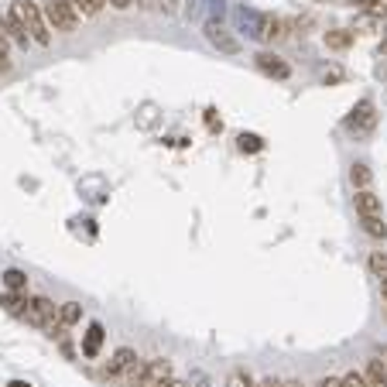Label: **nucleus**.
I'll return each mask as SVG.
<instances>
[{"mask_svg": "<svg viewBox=\"0 0 387 387\" xmlns=\"http://www.w3.org/2000/svg\"><path fill=\"white\" fill-rule=\"evenodd\" d=\"M18 4H21V18H24V28H28L31 45L48 48V45H52V28H48V21L41 14V4H35V0H18Z\"/></svg>", "mask_w": 387, "mask_h": 387, "instance_id": "1", "label": "nucleus"}, {"mask_svg": "<svg viewBox=\"0 0 387 387\" xmlns=\"http://www.w3.org/2000/svg\"><path fill=\"white\" fill-rule=\"evenodd\" d=\"M343 127H347V134L353 137H367L374 127H377V107H374V99L364 97L353 103V110L347 114V120H343Z\"/></svg>", "mask_w": 387, "mask_h": 387, "instance_id": "2", "label": "nucleus"}, {"mask_svg": "<svg viewBox=\"0 0 387 387\" xmlns=\"http://www.w3.org/2000/svg\"><path fill=\"white\" fill-rule=\"evenodd\" d=\"M41 14L48 21V28L52 31H62V35H76L79 28V14L65 4V0H45L41 4Z\"/></svg>", "mask_w": 387, "mask_h": 387, "instance_id": "3", "label": "nucleus"}, {"mask_svg": "<svg viewBox=\"0 0 387 387\" xmlns=\"http://www.w3.org/2000/svg\"><path fill=\"white\" fill-rule=\"evenodd\" d=\"M21 319H24L28 326H38V329H45L48 322H55V319H58V305L52 302V298H45V295H35V298H28V302H24Z\"/></svg>", "mask_w": 387, "mask_h": 387, "instance_id": "4", "label": "nucleus"}, {"mask_svg": "<svg viewBox=\"0 0 387 387\" xmlns=\"http://www.w3.org/2000/svg\"><path fill=\"white\" fill-rule=\"evenodd\" d=\"M4 31H7L11 45H18V48L28 52L31 38H28V28H24V18H21V4H18V0L11 4V11H7V18H4Z\"/></svg>", "mask_w": 387, "mask_h": 387, "instance_id": "5", "label": "nucleus"}, {"mask_svg": "<svg viewBox=\"0 0 387 387\" xmlns=\"http://www.w3.org/2000/svg\"><path fill=\"white\" fill-rule=\"evenodd\" d=\"M206 41H209L213 48H219L223 55H240V41L233 38L219 21H206Z\"/></svg>", "mask_w": 387, "mask_h": 387, "instance_id": "6", "label": "nucleus"}, {"mask_svg": "<svg viewBox=\"0 0 387 387\" xmlns=\"http://www.w3.org/2000/svg\"><path fill=\"white\" fill-rule=\"evenodd\" d=\"M254 62H257V69H261L264 76H274V79H288L291 76V65H288V62H281V58L271 55V52H261Z\"/></svg>", "mask_w": 387, "mask_h": 387, "instance_id": "7", "label": "nucleus"}, {"mask_svg": "<svg viewBox=\"0 0 387 387\" xmlns=\"http://www.w3.org/2000/svg\"><path fill=\"white\" fill-rule=\"evenodd\" d=\"M103 339H107V329H103L99 322H89V329L82 336V356H86V360H97L99 349H103Z\"/></svg>", "mask_w": 387, "mask_h": 387, "instance_id": "8", "label": "nucleus"}, {"mask_svg": "<svg viewBox=\"0 0 387 387\" xmlns=\"http://www.w3.org/2000/svg\"><path fill=\"white\" fill-rule=\"evenodd\" d=\"M134 360H137L134 349H131V347H120L114 356H110V364H107V374H110V377H124L127 370L134 367Z\"/></svg>", "mask_w": 387, "mask_h": 387, "instance_id": "9", "label": "nucleus"}, {"mask_svg": "<svg viewBox=\"0 0 387 387\" xmlns=\"http://www.w3.org/2000/svg\"><path fill=\"white\" fill-rule=\"evenodd\" d=\"M353 206H356V213L360 216H381V219H384V206H381V199L370 192V189L353 195Z\"/></svg>", "mask_w": 387, "mask_h": 387, "instance_id": "10", "label": "nucleus"}, {"mask_svg": "<svg viewBox=\"0 0 387 387\" xmlns=\"http://www.w3.org/2000/svg\"><path fill=\"white\" fill-rule=\"evenodd\" d=\"M165 381H172V364H168V360H148V370H144V387L165 384Z\"/></svg>", "mask_w": 387, "mask_h": 387, "instance_id": "11", "label": "nucleus"}, {"mask_svg": "<svg viewBox=\"0 0 387 387\" xmlns=\"http://www.w3.org/2000/svg\"><path fill=\"white\" fill-rule=\"evenodd\" d=\"M0 285L7 291H14V295H24L28 291V274L21 271V268H7V271L0 274Z\"/></svg>", "mask_w": 387, "mask_h": 387, "instance_id": "12", "label": "nucleus"}, {"mask_svg": "<svg viewBox=\"0 0 387 387\" xmlns=\"http://www.w3.org/2000/svg\"><path fill=\"white\" fill-rule=\"evenodd\" d=\"M349 182H353V189H356V192L370 189V182H374L370 165H364V161H353V168H349Z\"/></svg>", "mask_w": 387, "mask_h": 387, "instance_id": "13", "label": "nucleus"}, {"mask_svg": "<svg viewBox=\"0 0 387 387\" xmlns=\"http://www.w3.org/2000/svg\"><path fill=\"white\" fill-rule=\"evenodd\" d=\"M326 45H329L332 52H347L349 45H353V31L349 28H332V31H326Z\"/></svg>", "mask_w": 387, "mask_h": 387, "instance_id": "14", "label": "nucleus"}, {"mask_svg": "<svg viewBox=\"0 0 387 387\" xmlns=\"http://www.w3.org/2000/svg\"><path fill=\"white\" fill-rule=\"evenodd\" d=\"M72 11H76L79 18H97L99 11L107 7V0H65Z\"/></svg>", "mask_w": 387, "mask_h": 387, "instance_id": "15", "label": "nucleus"}, {"mask_svg": "<svg viewBox=\"0 0 387 387\" xmlns=\"http://www.w3.org/2000/svg\"><path fill=\"white\" fill-rule=\"evenodd\" d=\"M58 322H62V326L82 322V305H79V302H62V305H58Z\"/></svg>", "mask_w": 387, "mask_h": 387, "instance_id": "16", "label": "nucleus"}, {"mask_svg": "<svg viewBox=\"0 0 387 387\" xmlns=\"http://www.w3.org/2000/svg\"><path fill=\"white\" fill-rule=\"evenodd\" d=\"M11 69H14V62H11V38H7L4 18H0V76H7Z\"/></svg>", "mask_w": 387, "mask_h": 387, "instance_id": "17", "label": "nucleus"}, {"mask_svg": "<svg viewBox=\"0 0 387 387\" xmlns=\"http://www.w3.org/2000/svg\"><path fill=\"white\" fill-rule=\"evenodd\" d=\"M364 381H367V387H387V370L381 360H370L367 364V374H364Z\"/></svg>", "mask_w": 387, "mask_h": 387, "instance_id": "18", "label": "nucleus"}, {"mask_svg": "<svg viewBox=\"0 0 387 387\" xmlns=\"http://www.w3.org/2000/svg\"><path fill=\"white\" fill-rule=\"evenodd\" d=\"M24 302H28V298H24V295H14V291H4V295H0V309L18 315V319H21V312H24Z\"/></svg>", "mask_w": 387, "mask_h": 387, "instance_id": "19", "label": "nucleus"}, {"mask_svg": "<svg viewBox=\"0 0 387 387\" xmlns=\"http://www.w3.org/2000/svg\"><path fill=\"white\" fill-rule=\"evenodd\" d=\"M360 223H364V230H367L374 240H384L387 236V227H384L381 216H360Z\"/></svg>", "mask_w": 387, "mask_h": 387, "instance_id": "20", "label": "nucleus"}, {"mask_svg": "<svg viewBox=\"0 0 387 387\" xmlns=\"http://www.w3.org/2000/svg\"><path fill=\"white\" fill-rule=\"evenodd\" d=\"M236 141H240V151H244V155H257V151H264V141H261L257 134H247V131H244Z\"/></svg>", "mask_w": 387, "mask_h": 387, "instance_id": "21", "label": "nucleus"}, {"mask_svg": "<svg viewBox=\"0 0 387 387\" xmlns=\"http://www.w3.org/2000/svg\"><path fill=\"white\" fill-rule=\"evenodd\" d=\"M367 264H370V271L377 274V278H387V254L384 251H374Z\"/></svg>", "mask_w": 387, "mask_h": 387, "instance_id": "22", "label": "nucleus"}, {"mask_svg": "<svg viewBox=\"0 0 387 387\" xmlns=\"http://www.w3.org/2000/svg\"><path fill=\"white\" fill-rule=\"evenodd\" d=\"M227 387H254V384H251V377H247L244 370H233L230 381H227Z\"/></svg>", "mask_w": 387, "mask_h": 387, "instance_id": "23", "label": "nucleus"}, {"mask_svg": "<svg viewBox=\"0 0 387 387\" xmlns=\"http://www.w3.org/2000/svg\"><path fill=\"white\" fill-rule=\"evenodd\" d=\"M182 4H185V0H158V11L172 18V14H178V7H182Z\"/></svg>", "mask_w": 387, "mask_h": 387, "instance_id": "24", "label": "nucleus"}, {"mask_svg": "<svg viewBox=\"0 0 387 387\" xmlns=\"http://www.w3.org/2000/svg\"><path fill=\"white\" fill-rule=\"evenodd\" d=\"M343 387H367V381H364V374H347Z\"/></svg>", "mask_w": 387, "mask_h": 387, "instance_id": "25", "label": "nucleus"}, {"mask_svg": "<svg viewBox=\"0 0 387 387\" xmlns=\"http://www.w3.org/2000/svg\"><path fill=\"white\" fill-rule=\"evenodd\" d=\"M110 7H116V11H131L134 7V0H107Z\"/></svg>", "mask_w": 387, "mask_h": 387, "instance_id": "26", "label": "nucleus"}, {"mask_svg": "<svg viewBox=\"0 0 387 387\" xmlns=\"http://www.w3.org/2000/svg\"><path fill=\"white\" fill-rule=\"evenodd\" d=\"M206 124H209V131H219V127H223V124L216 120V110H206Z\"/></svg>", "mask_w": 387, "mask_h": 387, "instance_id": "27", "label": "nucleus"}, {"mask_svg": "<svg viewBox=\"0 0 387 387\" xmlns=\"http://www.w3.org/2000/svg\"><path fill=\"white\" fill-rule=\"evenodd\" d=\"M322 79H326V82H339V79H343V72H339V69H326V72H322Z\"/></svg>", "mask_w": 387, "mask_h": 387, "instance_id": "28", "label": "nucleus"}, {"mask_svg": "<svg viewBox=\"0 0 387 387\" xmlns=\"http://www.w3.org/2000/svg\"><path fill=\"white\" fill-rule=\"evenodd\" d=\"M134 7H144V11H158V0H134Z\"/></svg>", "mask_w": 387, "mask_h": 387, "instance_id": "29", "label": "nucleus"}, {"mask_svg": "<svg viewBox=\"0 0 387 387\" xmlns=\"http://www.w3.org/2000/svg\"><path fill=\"white\" fill-rule=\"evenodd\" d=\"M319 387H343V377H326Z\"/></svg>", "mask_w": 387, "mask_h": 387, "instance_id": "30", "label": "nucleus"}, {"mask_svg": "<svg viewBox=\"0 0 387 387\" xmlns=\"http://www.w3.org/2000/svg\"><path fill=\"white\" fill-rule=\"evenodd\" d=\"M261 387H285V381H278V377H268V381H261Z\"/></svg>", "mask_w": 387, "mask_h": 387, "instance_id": "31", "label": "nucleus"}, {"mask_svg": "<svg viewBox=\"0 0 387 387\" xmlns=\"http://www.w3.org/2000/svg\"><path fill=\"white\" fill-rule=\"evenodd\" d=\"M7 387H31V384H28V381H11Z\"/></svg>", "mask_w": 387, "mask_h": 387, "instance_id": "32", "label": "nucleus"}, {"mask_svg": "<svg viewBox=\"0 0 387 387\" xmlns=\"http://www.w3.org/2000/svg\"><path fill=\"white\" fill-rule=\"evenodd\" d=\"M381 295H384V302H387V278H381Z\"/></svg>", "mask_w": 387, "mask_h": 387, "instance_id": "33", "label": "nucleus"}, {"mask_svg": "<svg viewBox=\"0 0 387 387\" xmlns=\"http://www.w3.org/2000/svg\"><path fill=\"white\" fill-rule=\"evenodd\" d=\"M377 52H381V55H387V38L381 41V48H377Z\"/></svg>", "mask_w": 387, "mask_h": 387, "instance_id": "34", "label": "nucleus"}, {"mask_svg": "<svg viewBox=\"0 0 387 387\" xmlns=\"http://www.w3.org/2000/svg\"><path fill=\"white\" fill-rule=\"evenodd\" d=\"M172 387H192V384H185V381H172Z\"/></svg>", "mask_w": 387, "mask_h": 387, "instance_id": "35", "label": "nucleus"}, {"mask_svg": "<svg viewBox=\"0 0 387 387\" xmlns=\"http://www.w3.org/2000/svg\"><path fill=\"white\" fill-rule=\"evenodd\" d=\"M151 387H172V381H165V384H151Z\"/></svg>", "mask_w": 387, "mask_h": 387, "instance_id": "36", "label": "nucleus"}, {"mask_svg": "<svg viewBox=\"0 0 387 387\" xmlns=\"http://www.w3.org/2000/svg\"><path fill=\"white\" fill-rule=\"evenodd\" d=\"M285 387H302V384H298V381H288V384H285Z\"/></svg>", "mask_w": 387, "mask_h": 387, "instance_id": "37", "label": "nucleus"}]
</instances>
